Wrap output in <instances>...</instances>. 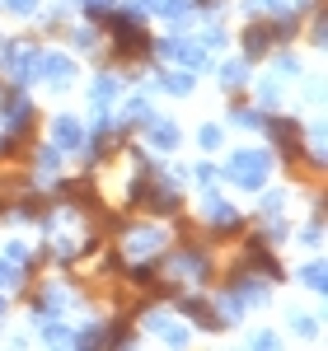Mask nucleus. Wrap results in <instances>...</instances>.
Here are the masks:
<instances>
[{
  "instance_id": "1",
  "label": "nucleus",
  "mask_w": 328,
  "mask_h": 351,
  "mask_svg": "<svg viewBox=\"0 0 328 351\" xmlns=\"http://www.w3.org/2000/svg\"><path fill=\"white\" fill-rule=\"evenodd\" d=\"M99 24L113 33V56L117 61H132V56H150L155 52V43H150V33L141 28V10L132 5V10H104L99 14Z\"/></svg>"
},
{
  "instance_id": "2",
  "label": "nucleus",
  "mask_w": 328,
  "mask_h": 351,
  "mask_svg": "<svg viewBox=\"0 0 328 351\" xmlns=\"http://www.w3.org/2000/svg\"><path fill=\"white\" fill-rule=\"evenodd\" d=\"M225 178L235 188H248V192H263L268 178H272V150H235L225 160Z\"/></svg>"
},
{
  "instance_id": "3",
  "label": "nucleus",
  "mask_w": 328,
  "mask_h": 351,
  "mask_svg": "<svg viewBox=\"0 0 328 351\" xmlns=\"http://www.w3.org/2000/svg\"><path fill=\"white\" fill-rule=\"evenodd\" d=\"M0 71L10 75V84L28 89V84H38V71H43V52H38L33 43H10V52H5V61H0Z\"/></svg>"
},
{
  "instance_id": "4",
  "label": "nucleus",
  "mask_w": 328,
  "mask_h": 351,
  "mask_svg": "<svg viewBox=\"0 0 328 351\" xmlns=\"http://www.w3.org/2000/svg\"><path fill=\"white\" fill-rule=\"evenodd\" d=\"M263 132L272 136V145L281 150V160L286 164H301V155H305V141H301V122L296 117H263Z\"/></svg>"
},
{
  "instance_id": "5",
  "label": "nucleus",
  "mask_w": 328,
  "mask_h": 351,
  "mask_svg": "<svg viewBox=\"0 0 328 351\" xmlns=\"http://www.w3.org/2000/svg\"><path fill=\"white\" fill-rule=\"evenodd\" d=\"M225 291L239 300L244 309H258V304H268V300H272V291L263 286V276H258L253 267H235V271H230V281H225Z\"/></svg>"
},
{
  "instance_id": "6",
  "label": "nucleus",
  "mask_w": 328,
  "mask_h": 351,
  "mask_svg": "<svg viewBox=\"0 0 328 351\" xmlns=\"http://www.w3.org/2000/svg\"><path fill=\"white\" fill-rule=\"evenodd\" d=\"M52 145L61 155H84L89 150V127H84L80 117L61 112V117H52Z\"/></svg>"
},
{
  "instance_id": "7",
  "label": "nucleus",
  "mask_w": 328,
  "mask_h": 351,
  "mask_svg": "<svg viewBox=\"0 0 328 351\" xmlns=\"http://www.w3.org/2000/svg\"><path fill=\"white\" fill-rule=\"evenodd\" d=\"M169 267L178 271V276H188L192 286H202V281L211 276V253H207V248H197V243H183V248H174V253H169Z\"/></svg>"
},
{
  "instance_id": "8",
  "label": "nucleus",
  "mask_w": 328,
  "mask_h": 351,
  "mask_svg": "<svg viewBox=\"0 0 328 351\" xmlns=\"http://www.w3.org/2000/svg\"><path fill=\"white\" fill-rule=\"evenodd\" d=\"M202 220L211 225V234H239L244 230V211L225 197H207L202 202Z\"/></svg>"
},
{
  "instance_id": "9",
  "label": "nucleus",
  "mask_w": 328,
  "mask_h": 351,
  "mask_svg": "<svg viewBox=\"0 0 328 351\" xmlns=\"http://www.w3.org/2000/svg\"><path fill=\"white\" fill-rule=\"evenodd\" d=\"M155 52L169 56V61H174V66H183V71H192V75L211 66V61H207V47H202V43H183V38H169V43L155 47Z\"/></svg>"
},
{
  "instance_id": "10",
  "label": "nucleus",
  "mask_w": 328,
  "mask_h": 351,
  "mask_svg": "<svg viewBox=\"0 0 328 351\" xmlns=\"http://www.w3.org/2000/svg\"><path fill=\"white\" fill-rule=\"evenodd\" d=\"M244 267H253L258 276H268V281H281L286 271H281V263H277L272 243L263 239V234H253V239L244 243Z\"/></svg>"
},
{
  "instance_id": "11",
  "label": "nucleus",
  "mask_w": 328,
  "mask_h": 351,
  "mask_svg": "<svg viewBox=\"0 0 328 351\" xmlns=\"http://www.w3.org/2000/svg\"><path fill=\"white\" fill-rule=\"evenodd\" d=\"M164 243H169V230H160V225H137V230H127V253H132V258H160Z\"/></svg>"
},
{
  "instance_id": "12",
  "label": "nucleus",
  "mask_w": 328,
  "mask_h": 351,
  "mask_svg": "<svg viewBox=\"0 0 328 351\" xmlns=\"http://www.w3.org/2000/svg\"><path fill=\"white\" fill-rule=\"evenodd\" d=\"M38 80L56 84V89H66V84L75 80V61L66 52H43V71H38Z\"/></svg>"
},
{
  "instance_id": "13",
  "label": "nucleus",
  "mask_w": 328,
  "mask_h": 351,
  "mask_svg": "<svg viewBox=\"0 0 328 351\" xmlns=\"http://www.w3.org/2000/svg\"><path fill=\"white\" fill-rule=\"evenodd\" d=\"M145 141H150V150H174L183 132H178V122H169V117H145Z\"/></svg>"
},
{
  "instance_id": "14",
  "label": "nucleus",
  "mask_w": 328,
  "mask_h": 351,
  "mask_svg": "<svg viewBox=\"0 0 328 351\" xmlns=\"http://www.w3.org/2000/svg\"><path fill=\"white\" fill-rule=\"evenodd\" d=\"M89 99H94V108L113 112V104L122 99V75H113V71H99V75H94V89H89Z\"/></svg>"
},
{
  "instance_id": "15",
  "label": "nucleus",
  "mask_w": 328,
  "mask_h": 351,
  "mask_svg": "<svg viewBox=\"0 0 328 351\" xmlns=\"http://www.w3.org/2000/svg\"><path fill=\"white\" fill-rule=\"evenodd\" d=\"M178 314H183V319H192L197 328H211V332H220V319H216V309H211V300L183 295V300H178Z\"/></svg>"
},
{
  "instance_id": "16",
  "label": "nucleus",
  "mask_w": 328,
  "mask_h": 351,
  "mask_svg": "<svg viewBox=\"0 0 328 351\" xmlns=\"http://www.w3.org/2000/svg\"><path fill=\"white\" fill-rule=\"evenodd\" d=\"M301 24H305V14H296V10H277V14H268V33H272V43H291L296 33H301Z\"/></svg>"
},
{
  "instance_id": "17",
  "label": "nucleus",
  "mask_w": 328,
  "mask_h": 351,
  "mask_svg": "<svg viewBox=\"0 0 328 351\" xmlns=\"http://www.w3.org/2000/svg\"><path fill=\"white\" fill-rule=\"evenodd\" d=\"M268 52H272V33H268V24H248L244 28V61H263Z\"/></svg>"
},
{
  "instance_id": "18",
  "label": "nucleus",
  "mask_w": 328,
  "mask_h": 351,
  "mask_svg": "<svg viewBox=\"0 0 328 351\" xmlns=\"http://www.w3.org/2000/svg\"><path fill=\"white\" fill-rule=\"evenodd\" d=\"M296 276H301V286H305V291H314V295H324V291H328V267H324V258L305 263V267L296 271Z\"/></svg>"
},
{
  "instance_id": "19",
  "label": "nucleus",
  "mask_w": 328,
  "mask_h": 351,
  "mask_svg": "<svg viewBox=\"0 0 328 351\" xmlns=\"http://www.w3.org/2000/svg\"><path fill=\"white\" fill-rule=\"evenodd\" d=\"M211 309H216V319H220V328H230V324H239L244 319V304L230 295V291H220L216 300H211Z\"/></svg>"
},
{
  "instance_id": "20",
  "label": "nucleus",
  "mask_w": 328,
  "mask_h": 351,
  "mask_svg": "<svg viewBox=\"0 0 328 351\" xmlns=\"http://www.w3.org/2000/svg\"><path fill=\"white\" fill-rule=\"evenodd\" d=\"M56 169H61V150L56 145H38L33 150V173L38 178H56Z\"/></svg>"
},
{
  "instance_id": "21",
  "label": "nucleus",
  "mask_w": 328,
  "mask_h": 351,
  "mask_svg": "<svg viewBox=\"0 0 328 351\" xmlns=\"http://www.w3.org/2000/svg\"><path fill=\"white\" fill-rule=\"evenodd\" d=\"M248 71H253V61H225L216 75H220V84H225V89H244V84H248Z\"/></svg>"
},
{
  "instance_id": "22",
  "label": "nucleus",
  "mask_w": 328,
  "mask_h": 351,
  "mask_svg": "<svg viewBox=\"0 0 328 351\" xmlns=\"http://www.w3.org/2000/svg\"><path fill=\"white\" fill-rule=\"evenodd\" d=\"M253 99H258V108H277V104H281V75L258 80V84H253Z\"/></svg>"
},
{
  "instance_id": "23",
  "label": "nucleus",
  "mask_w": 328,
  "mask_h": 351,
  "mask_svg": "<svg viewBox=\"0 0 328 351\" xmlns=\"http://www.w3.org/2000/svg\"><path fill=\"white\" fill-rule=\"evenodd\" d=\"M192 84H197V75L192 71H169V75H160V89H169V94H192Z\"/></svg>"
},
{
  "instance_id": "24",
  "label": "nucleus",
  "mask_w": 328,
  "mask_h": 351,
  "mask_svg": "<svg viewBox=\"0 0 328 351\" xmlns=\"http://www.w3.org/2000/svg\"><path fill=\"white\" fill-rule=\"evenodd\" d=\"M66 43H71L75 52H89V47L99 43V33H94L89 24H75V28H66Z\"/></svg>"
},
{
  "instance_id": "25",
  "label": "nucleus",
  "mask_w": 328,
  "mask_h": 351,
  "mask_svg": "<svg viewBox=\"0 0 328 351\" xmlns=\"http://www.w3.org/2000/svg\"><path fill=\"white\" fill-rule=\"evenodd\" d=\"M263 117H268V112L258 108H244V104H235V108H230V122H235V127H253V132H263Z\"/></svg>"
},
{
  "instance_id": "26",
  "label": "nucleus",
  "mask_w": 328,
  "mask_h": 351,
  "mask_svg": "<svg viewBox=\"0 0 328 351\" xmlns=\"http://www.w3.org/2000/svg\"><path fill=\"white\" fill-rule=\"evenodd\" d=\"M19 216L24 220H47L52 216V202H47V197H24V202H19Z\"/></svg>"
},
{
  "instance_id": "27",
  "label": "nucleus",
  "mask_w": 328,
  "mask_h": 351,
  "mask_svg": "<svg viewBox=\"0 0 328 351\" xmlns=\"http://www.w3.org/2000/svg\"><path fill=\"white\" fill-rule=\"evenodd\" d=\"M137 342V332L127 324H104V347H132Z\"/></svg>"
},
{
  "instance_id": "28",
  "label": "nucleus",
  "mask_w": 328,
  "mask_h": 351,
  "mask_svg": "<svg viewBox=\"0 0 328 351\" xmlns=\"http://www.w3.org/2000/svg\"><path fill=\"white\" fill-rule=\"evenodd\" d=\"M19 286H24V267L10 263V258H0V291H19Z\"/></svg>"
},
{
  "instance_id": "29",
  "label": "nucleus",
  "mask_w": 328,
  "mask_h": 351,
  "mask_svg": "<svg viewBox=\"0 0 328 351\" xmlns=\"http://www.w3.org/2000/svg\"><path fill=\"white\" fill-rule=\"evenodd\" d=\"M281 211H286V192H268L263 206H258V216H263V220H281Z\"/></svg>"
},
{
  "instance_id": "30",
  "label": "nucleus",
  "mask_w": 328,
  "mask_h": 351,
  "mask_svg": "<svg viewBox=\"0 0 328 351\" xmlns=\"http://www.w3.org/2000/svg\"><path fill=\"white\" fill-rule=\"evenodd\" d=\"M5 258H10V263H19V267H24V263H38V258H43V253H33V248H28V243L10 239V243H5Z\"/></svg>"
},
{
  "instance_id": "31",
  "label": "nucleus",
  "mask_w": 328,
  "mask_h": 351,
  "mask_svg": "<svg viewBox=\"0 0 328 351\" xmlns=\"http://www.w3.org/2000/svg\"><path fill=\"white\" fill-rule=\"evenodd\" d=\"M309 43H314V47L328 43V14L324 10H314V19H309Z\"/></svg>"
},
{
  "instance_id": "32",
  "label": "nucleus",
  "mask_w": 328,
  "mask_h": 351,
  "mask_svg": "<svg viewBox=\"0 0 328 351\" xmlns=\"http://www.w3.org/2000/svg\"><path fill=\"white\" fill-rule=\"evenodd\" d=\"M301 243H309V248H319V243H324V216H319V211H314V220L301 230Z\"/></svg>"
},
{
  "instance_id": "33",
  "label": "nucleus",
  "mask_w": 328,
  "mask_h": 351,
  "mask_svg": "<svg viewBox=\"0 0 328 351\" xmlns=\"http://www.w3.org/2000/svg\"><path fill=\"white\" fill-rule=\"evenodd\" d=\"M277 75H281V80H296V75H301V56L281 52V56H277Z\"/></svg>"
},
{
  "instance_id": "34",
  "label": "nucleus",
  "mask_w": 328,
  "mask_h": 351,
  "mask_svg": "<svg viewBox=\"0 0 328 351\" xmlns=\"http://www.w3.org/2000/svg\"><path fill=\"white\" fill-rule=\"evenodd\" d=\"M127 117H132V122H145V117H150V94H132V99H127Z\"/></svg>"
},
{
  "instance_id": "35",
  "label": "nucleus",
  "mask_w": 328,
  "mask_h": 351,
  "mask_svg": "<svg viewBox=\"0 0 328 351\" xmlns=\"http://www.w3.org/2000/svg\"><path fill=\"white\" fill-rule=\"evenodd\" d=\"M220 141H225V132H220L216 122H207V127L197 132V145H202V150H220Z\"/></svg>"
},
{
  "instance_id": "36",
  "label": "nucleus",
  "mask_w": 328,
  "mask_h": 351,
  "mask_svg": "<svg viewBox=\"0 0 328 351\" xmlns=\"http://www.w3.org/2000/svg\"><path fill=\"white\" fill-rule=\"evenodd\" d=\"M291 332H296V337H314V332H319V319H314V314H291Z\"/></svg>"
},
{
  "instance_id": "37",
  "label": "nucleus",
  "mask_w": 328,
  "mask_h": 351,
  "mask_svg": "<svg viewBox=\"0 0 328 351\" xmlns=\"http://www.w3.org/2000/svg\"><path fill=\"white\" fill-rule=\"evenodd\" d=\"M216 178H220L216 164H197V169H192V183H197V188H211Z\"/></svg>"
},
{
  "instance_id": "38",
  "label": "nucleus",
  "mask_w": 328,
  "mask_h": 351,
  "mask_svg": "<svg viewBox=\"0 0 328 351\" xmlns=\"http://www.w3.org/2000/svg\"><path fill=\"white\" fill-rule=\"evenodd\" d=\"M202 47H230V33H225L220 24H211L207 33H202Z\"/></svg>"
},
{
  "instance_id": "39",
  "label": "nucleus",
  "mask_w": 328,
  "mask_h": 351,
  "mask_svg": "<svg viewBox=\"0 0 328 351\" xmlns=\"http://www.w3.org/2000/svg\"><path fill=\"white\" fill-rule=\"evenodd\" d=\"M160 337L169 342V347H188V328H174V324H169V328L160 332Z\"/></svg>"
},
{
  "instance_id": "40",
  "label": "nucleus",
  "mask_w": 328,
  "mask_h": 351,
  "mask_svg": "<svg viewBox=\"0 0 328 351\" xmlns=\"http://www.w3.org/2000/svg\"><path fill=\"white\" fill-rule=\"evenodd\" d=\"M169 324H174V319H169L164 309H150V314H145V328H150V332H164Z\"/></svg>"
},
{
  "instance_id": "41",
  "label": "nucleus",
  "mask_w": 328,
  "mask_h": 351,
  "mask_svg": "<svg viewBox=\"0 0 328 351\" xmlns=\"http://www.w3.org/2000/svg\"><path fill=\"white\" fill-rule=\"evenodd\" d=\"M80 5H84V14H89V19H99V14H104V10H113L117 0H80Z\"/></svg>"
},
{
  "instance_id": "42",
  "label": "nucleus",
  "mask_w": 328,
  "mask_h": 351,
  "mask_svg": "<svg viewBox=\"0 0 328 351\" xmlns=\"http://www.w3.org/2000/svg\"><path fill=\"white\" fill-rule=\"evenodd\" d=\"M277 342H281V337H277V332H268V328H263V332H253V337H248V347H277Z\"/></svg>"
},
{
  "instance_id": "43",
  "label": "nucleus",
  "mask_w": 328,
  "mask_h": 351,
  "mask_svg": "<svg viewBox=\"0 0 328 351\" xmlns=\"http://www.w3.org/2000/svg\"><path fill=\"white\" fill-rule=\"evenodd\" d=\"M244 5L253 10V14H258V10H263V14H277V10H281L286 0H244Z\"/></svg>"
},
{
  "instance_id": "44",
  "label": "nucleus",
  "mask_w": 328,
  "mask_h": 351,
  "mask_svg": "<svg viewBox=\"0 0 328 351\" xmlns=\"http://www.w3.org/2000/svg\"><path fill=\"white\" fill-rule=\"evenodd\" d=\"M5 10H14V14H38V0H5Z\"/></svg>"
},
{
  "instance_id": "45",
  "label": "nucleus",
  "mask_w": 328,
  "mask_h": 351,
  "mask_svg": "<svg viewBox=\"0 0 328 351\" xmlns=\"http://www.w3.org/2000/svg\"><path fill=\"white\" fill-rule=\"evenodd\" d=\"M197 5H207L211 14H225V10H230V0H197Z\"/></svg>"
},
{
  "instance_id": "46",
  "label": "nucleus",
  "mask_w": 328,
  "mask_h": 351,
  "mask_svg": "<svg viewBox=\"0 0 328 351\" xmlns=\"http://www.w3.org/2000/svg\"><path fill=\"white\" fill-rule=\"evenodd\" d=\"M104 271H122V258L117 253H104Z\"/></svg>"
},
{
  "instance_id": "47",
  "label": "nucleus",
  "mask_w": 328,
  "mask_h": 351,
  "mask_svg": "<svg viewBox=\"0 0 328 351\" xmlns=\"http://www.w3.org/2000/svg\"><path fill=\"white\" fill-rule=\"evenodd\" d=\"M296 5V14H309V10H319V0H291Z\"/></svg>"
},
{
  "instance_id": "48",
  "label": "nucleus",
  "mask_w": 328,
  "mask_h": 351,
  "mask_svg": "<svg viewBox=\"0 0 328 351\" xmlns=\"http://www.w3.org/2000/svg\"><path fill=\"white\" fill-rule=\"evenodd\" d=\"M5 52H10V38H0V61H5Z\"/></svg>"
},
{
  "instance_id": "49",
  "label": "nucleus",
  "mask_w": 328,
  "mask_h": 351,
  "mask_svg": "<svg viewBox=\"0 0 328 351\" xmlns=\"http://www.w3.org/2000/svg\"><path fill=\"white\" fill-rule=\"evenodd\" d=\"M0 319H5V291H0Z\"/></svg>"
},
{
  "instance_id": "50",
  "label": "nucleus",
  "mask_w": 328,
  "mask_h": 351,
  "mask_svg": "<svg viewBox=\"0 0 328 351\" xmlns=\"http://www.w3.org/2000/svg\"><path fill=\"white\" fill-rule=\"evenodd\" d=\"M0 216H10V206H5V202H0Z\"/></svg>"
},
{
  "instance_id": "51",
  "label": "nucleus",
  "mask_w": 328,
  "mask_h": 351,
  "mask_svg": "<svg viewBox=\"0 0 328 351\" xmlns=\"http://www.w3.org/2000/svg\"><path fill=\"white\" fill-rule=\"evenodd\" d=\"M0 10H5V0H0Z\"/></svg>"
}]
</instances>
